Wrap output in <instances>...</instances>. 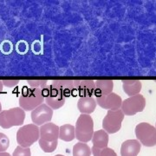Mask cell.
I'll use <instances>...</instances> for the list:
<instances>
[{"mask_svg":"<svg viewBox=\"0 0 156 156\" xmlns=\"http://www.w3.org/2000/svg\"><path fill=\"white\" fill-rule=\"evenodd\" d=\"M3 88H4L3 83H2V81H0V94H1V93H2V91H3Z\"/></svg>","mask_w":156,"mask_h":156,"instance_id":"83f0119b","label":"cell"},{"mask_svg":"<svg viewBox=\"0 0 156 156\" xmlns=\"http://www.w3.org/2000/svg\"><path fill=\"white\" fill-rule=\"evenodd\" d=\"M76 93L82 97H92L95 94V85L93 80H76L74 81Z\"/></svg>","mask_w":156,"mask_h":156,"instance_id":"8fae6325","label":"cell"},{"mask_svg":"<svg viewBox=\"0 0 156 156\" xmlns=\"http://www.w3.org/2000/svg\"><path fill=\"white\" fill-rule=\"evenodd\" d=\"M48 82L49 81H46V80H29L27 81L28 84L31 87V88H37L40 89H44L48 85Z\"/></svg>","mask_w":156,"mask_h":156,"instance_id":"d4e9b609","label":"cell"},{"mask_svg":"<svg viewBox=\"0 0 156 156\" xmlns=\"http://www.w3.org/2000/svg\"><path fill=\"white\" fill-rule=\"evenodd\" d=\"M12 156H31L30 148V147H22L17 146L16 149L14 150Z\"/></svg>","mask_w":156,"mask_h":156,"instance_id":"cb8c5ba5","label":"cell"},{"mask_svg":"<svg viewBox=\"0 0 156 156\" xmlns=\"http://www.w3.org/2000/svg\"><path fill=\"white\" fill-rule=\"evenodd\" d=\"M53 116V109L46 103H43L31 111V121L37 126L50 122Z\"/></svg>","mask_w":156,"mask_h":156,"instance_id":"9c48e42d","label":"cell"},{"mask_svg":"<svg viewBox=\"0 0 156 156\" xmlns=\"http://www.w3.org/2000/svg\"><path fill=\"white\" fill-rule=\"evenodd\" d=\"M0 156H11L9 153H6V152H2L0 153Z\"/></svg>","mask_w":156,"mask_h":156,"instance_id":"4316f807","label":"cell"},{"mask_svg":"<svg viewBox=\"0 0 156 156\" xmlns=\"http://www.w3.org/2000/svg\"><path fill=\"white\" fill-rule=\"evenodd\" d=\"M40 139L38 126L35 124L24 125L17 130V141L22 147H30Z\"/></svg>","mask_w":156,"mask_h":156,"instance_id":"277c9868","label":"cell"},{"mask_svg":"<svg viewBox=\"0 0 156 156\" xmlns=\"http://www.w3.org/2000/svg\"><path fill=\"white\" fill-rule=\"evenodd\" d=\"M39 147L42 148V150L44 153H52L56 150L57 145H58V141L55 140V141H46L44 140H38Z\"/></svg>","mask_w":156,"mask_h":156,"instance_id":"44dd1931","label":"cell"},{"mask_svg":"<svg viewBox=\"0 0 156 156\" xmlns=\"http://www.w3.org/2000/svg\"><path fill=\"white\" fill-rule=\"evenodd\" d=\"M51 85L58 89L65 99L69 96H76V89L74 86V81L71 80H55L51 81Z\"/></svg>","mask_w":156,"mask_h":156,"instance_id":"4fadbf2b","label":"cell"},{"mask_svg":"<svg viewBox=\"0 0 156 156\" xmlns=\"http://www.w3.org/2000/svg\"><path fill=\"white\" fill-rule=\"evenodd\" d=\"M76 138L80 141L87 143L92 140L94 134V121L89 115L82 114L78 117L76 127Z\"/></svg>","mask_w":156,"mask_h":156,"instance_id":"7a4b0ae2","label":"cell"},{"mask_svg":"<svg viewBox=\"0 0 156 156\" xmlns=\"http://www.w3.org/2000/svg\"><path fill=\"white\" fill-rule=\"evenodd\" d=\"M141 144L138 140H127L122 144L121 155L137 156L140 151Z\"/></svg>","mask_w":156,"mask_h":156,"instance_id":"5bb4252c","label":"cell"},{"mask_svg":"<svg viewBox=\"0 0 156 156\" xmlns=\"http://www.w3.org/2000/svg\"><path fill=\"white\" fill-rule=\"evenodd\" d=\"M95 90L94 95L96 97L106 95L112 93L114 88V82L112 80H96L95 81Z\"/></svg>","mask_w":156,"mask_h":156,"instance_id":"9a60e30c","label":"cell"},{"mask_svg":"<svg viewBox=\"0 0 156 156\" xmlns=\"http://www.w3.org/2000/svg\"><path fill=\"white\" fill-rule=\"evenodd\" d=\"M55 156H64V155H62V154H56V155Z\"/></svg>","mask_w":156,"mask_h":156,"instance_id":"f546056e","label":"cell"},{"mask_svg":"<svg viewBox=\"0 0 156 156\" xmlns=\"http://www.w3.org/2000/svg\"><path fill=\"white\" fill-rule=\"evenodd\" d=\"M25 119V111L20 107L3 110L0 113V127L8 129L15 126H21Z\"/></svg>","mask_w":156,"mask_h":156,"instance_id":"3957f363","label":"cell"},{"mask_svg":"<svg viewBox=\"0 0 156 156\" xmlns=\"http://www.w3.org/2000/svg\"><path fill=\"white\" fill-rule=\"evenodd\" d=\"M40 139L46 141H55L59 139V127L55 123L48 122L39 128Z\"/></svg>","mask_w":156,"mask_h":156,"instance_id":"7c38bea8","label":"cell"},{"mask_svg":"<svg viewBox=\"0 0 156 156\" xmlns=\"http://www.w3.org/2000/svg\"><path fill=\"white\" fill-rule=\"evenodd\" d=\"M2 112V104H1V102H0V113Z\"/></svg>","mask_w":156,"mask_h":156,"instance_id":"f1b7e54d","label":"cell"},{"mask_svg":"<svg viewBox=\"0 0 156 156\" xmlns=\"http://www.w3.org/2000/svg\"><path fill=\"white\" fill-rule=\"evenodd\" d=\"M91 140H92L93 146L97 148L101 149V148L107 147L108 144V140H109L108 134L103 129L97 130V131L94 132Z\"/></svg>","mask_w":156,"mask_h":156,"instance_id":"ac0fdd59","label":"cell"},{"mask_svg":"<svg viewBox=\"0 0 156 156\" xmlns=\"http://www.w3.org/2000/svg\"><path fill=\"white\" fill-rule=\"evenodd\" d=\"M145 107V97L140 94H138L122 101L121 110L122 111L124 115L132 116L136 115L137 113L143 111Z\"/></svg>","mask_w":156,"mask_h":156,"instance_id":"52a82bcc","label":"cell"},{"mask_svg":"<svg viewBox=\"0 0 156 156\" xmlns=\"http://www.w3.org/2000/svg\"><path fill=\"white\" fill-rule=\"evenodd\" d=\"M96 101L93 97H82L78 100L77 108L82 114L89 115L95 110Z\"/></svg>","mask_w":156,"mask_h":156,"instance_id":"2e32d148","label":"cell"},{"mask_svg":"<svg viewBox=\"0 0 156 156\" xmlns=\"http://www.w3.org/2000/svg\"><path fill=\"white\" fill-rule=\"evenodd\" d=\"M136 138L141 145L154 147L156 145V128L147 122L139 123L134 129Z\"/></svg>","mask_w":156,"mask_h":156,"instance_id":"5b68a950","label":"cell"},{"mask_svg":"<svg viewBox=\"0 0 156 156\" xmlns=\"http://www.w3.org/2000/svg\"><path fill=\"white\" fill-rule=\"evenodd\" d=\"M95 101H96V104H98L101 108L104 109L118 110V109H121L122 99L121 98L120 95L112 92L108 95L96 97Z\"/></svg>","mask_w":156,"mask_h":156,"instance_id":"30bf717a","label":"cell"},{"mask_svg":"<svg viewBox=\"0 0 156 156\" xmlns=\"http://www.w3.org/2000/svg\"><path fill=\"white\" fill-rule=\"evenodd\" d=\"M42 93L44 97L46 104L53 110L60 108L65 103V97L62 95L58 89L53 87L51 84H48L44 89H42Z\"/></svg>","mask_w":156,"mask_h":156,"instance_id":"ba28073f","label":"cell"},{"mask_svg":"<svg viewBox=\"0 0 156 156\" xmlns=\"http://www.w3.org/2000/svg\"><path fill=\"white\" fill-rule=\"evenodd\" d=\"M2 83H3V85H5L8 88H13L19 83V81L18 80H4L2 81Z\"/></svg>","mask_w":156,"mask_h":156,"instance_id":"484cf974","label":"cell"},{"mask_svg":"<svg viewBox=\"0 0 156 156\" xmlns=\"http://www.w3.org/2000/svg\"><path fill=\"white\" fill-rule=\"evenodd\" d=\"M10 146V140L6 134L0 133V153L5 152Z\"/></svg>","mask_w":156,"mask_h":156,"instance_id":"603a6c76","label":"cell"},{"mask_svg":"<svg viewBox=\"0 0 156 156\" xmlns=\"http://www.w3.org/2000/svg\"><path fill=\"white\" fill-rule=\"evenodd\" d=\"M124 114L121 109L108 110L106 116L102 120V128L108 134H115L121 128L124 120Z\"/></svg>","mask_w":156,"mask_h":156,"instance_id":"8992f818","label":"cell"},{"mask_svg":"<svg viewBox=\"0 0 156 156\" xmlns=\"http://www.w3.org/2000/svg\"><path fill=\"white\" fill-rule=\"evenodd\" d=\"M59 139L63 141H72L76 139L75 127L70 124H64L59 127Z\"/></svg>","mask_w":156,"mask_h":156,"instance_id":"d6986e66","label":"cell"},{"mask_svg":"<svg viewBox=\"0 0 156 156\" xmlns=\"http://www.w3.org/2000/svg\"><path fill=\"white\" fill-rule=\"evenodd\" d=\"M122 82V89L123 91L129 95V97L134 96L140 94L141 90V83L138 80H123Z\"/></svg>","mask_w":156,"mask_h":156,"instance_id":"e0dca14e","label":"cell"},{"mask_svg":"<svg viewBox=\"0 0 156 156\" xmlns=\"http://www.w3.org/2000/svg\"><path fill=\"white\" fill-rule=\"evenodd\" d=\"M91 153L94 156H117L116 153L110 147H104V148H97L95 147H92Z\"/></svg>","mask_w":156,"mask_h":156,"instance_id":"7402d4cb","label":"cell"},{"mask_svg":"<svg viewBox=\"0 0 156 156\" xmlns=\"http://www.w3.org/2000/svg\"></svg>","mask_w":156,"mask_h":156,"instance_id":"4dcf8cb0","label":"cell"},{"mask_svg":"<svg viewBox=\"0 0 156 156\" xmlns=\"http://www.w3.org/2000/svg\"><path fill=\"white\" fill-rule=\"evenodd\" d=\"M91 149L88 144L83 142H77L73 147V156H90Z\"/></svg>","mask_w":156,"mask_h":156,"instance_id":"ffe728a7","label":"cell"},{"mask_svg":"<svg viewBox=\"0 0 156 156\" xmlns=\"http://www.w3.org/2000/svg\"><path fill=\"white\" fill-rule=\"evenodd\" d=\"M44 97L42 89L37 88L24 89L19 96V106L24 111H32L36 108L43 104Z\"/></svg>","mask_w":156,"mask_h":156,"instance_id":"6da1fadb","label":"cell"}]
</instances>
